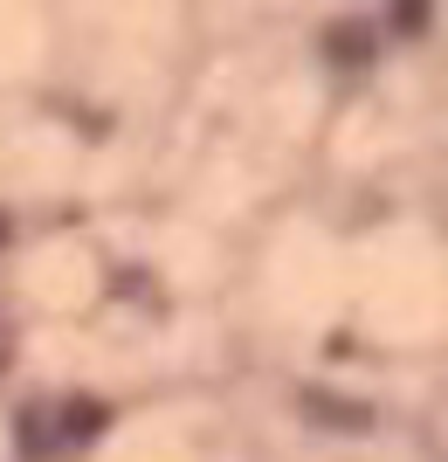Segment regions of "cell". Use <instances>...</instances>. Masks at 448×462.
Returning a JSON list of instances; mask_svg holds the SVG:
<instances>
[{
    "instance_id": "3",
    "label": "cell",
    "mask_w": 448,
    "mask_h": 462,
    "mask_svg": "<svg viewBox=\"0 0 448 462\" xmlns=\"http://www.w3.org/2000/svg\"><path fill=\"white\" fill-rule=\"evenodd\" d=\"M97 421H104V414H97V407H90V401L62 414V428H69V435H90V428H97Z\"/></svg>"
},
{
    "instance_id": "4",
    "label": "cell",
    "mask_w": 448,
    "mask_h": 462,
    "mask_svg": "<svg viewBox=\"0 0 448 462\" xmlns=\"http://www.w3.org/2000/svg\"><path fill=\"white\" fill-rule=\"evenodd\" d=\"M393 28H407V35H414V28H428V14H421V7H393Z\"/></svg>"
},
{
    "instance_id": "2",
    "label": "cell",
    "mask_w": 448,
    "mask_h": 462,
    "mask_svg": "<svg viewBox=\"0 0 448 462\" xmlns=\"http://www.w3.org/2000/svg\"><path fill=\"white\" fill-rule=\"evenodd\" d=\"M304 407H311L317 421H352V428L366 421V407H352V401H325V393H304Z\"/></svg>"
},
{
    "instance_id": "1",
    "label": "cell",
    "mask_w": 448,
    "mask_h": 462,
    "mask_svg": "<svg viewBox=\"0 0 448 462\" xmlns=\"http://www.w3.org/2000/svg\"><path fill=\"white\" fill-rule=\"evenodd\" d=\"M325 62H332V69H366L372 62V28L366 21H332V28H325Z\"/></svg>"
}]
</instances>
